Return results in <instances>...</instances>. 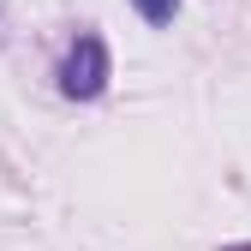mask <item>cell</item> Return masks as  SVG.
<instances>
[{"instance_id":"1","label":"cell","mask_w":251,"mask_h":251,"mask_svg":"<svg viewBox=\"0 0 251 251\" xmlns=\"http://www.w3.org/2000/svg\"><path fill=\"white\" fill-rule=\"evenodd\" d=\"M54 78H60V96H72V102H96L102 90H108V78H114V60H108V42L96 36V30H78Z\"/></svg>"},{"instance_id":"2","label":"cell","mask_w":251,"mask_h":251,"mask_svg":"<svg viewBox=\"0 0 251 251\" xmlns=\"http://www.w3.org/2000/svg\"><path fill=\"white\" fill-rule=\"evenodd\" d=\"M132 12H138L150 30H168V24L179 18V0H132Z\"/></svg>"}]
</instances>
